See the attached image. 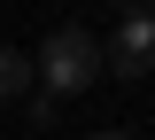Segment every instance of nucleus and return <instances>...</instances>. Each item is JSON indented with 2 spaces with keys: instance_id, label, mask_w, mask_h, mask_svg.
<instances>
[{
  "instance_id": "f257e3e1",
  "label": "nucleus",
  "mask_w": 155,
  "mask_h": 140,
  "mask_svg": "<svg viewBox=\"0 0 155 140\" xmlns=\"http://www.w3.org/2000/svg\"><path fill=\"white\" fill-rule=\"evenodd\" d=\"M101 70H109V47L85 31V23H54L47 39H39V78H47V94H93Z\"/></svg>"
},
{
  "instance_id": "f03ea898",
  "label": "nucleus",
  "mask_w": 155,
  "mask_h": 140,
  "mask_svg": "<svg viewBox=\"0 0 155 140\" xmlns=\"http://www.w3.org/2000/svg\"><path fill=\"white\" fill-rule=\"evenodd\" d=\"M155 70V0H132L109 23V78H147Z\"/></svg>"
},
{
  "instance_id": "7ed1b4c3",
  "label": "nucleus",
  "mask_w": 155,
  "mask_h": 140,
  "mask_svg": "<svg viewBox=\"0 0 155 140\" xmlns=\"http://www.w3.org/2000/svg\"><path fill=\"white\" fill-rule=\"evenodd\" d=\"M39 86H47V78H39V55L8 47V55H0V94H8V101H31Z\"/></svg>"
},
{
  "instance_id": "20e7f679",
  "label": "nucleus",
  "mask_w": 155,
  "mask_h": 140,
  "mask_svg": "<svg viewBox=\"0 0 155 140\" xmlns=\"http://www.w3.org/2000/svg\"><path fill=\"white\" fill-rule=\"evenodd\" d=\"M23 117H31V125H39V132H47V125H54V117H62V94H47V86H39V94H31V101H23Z\"/></svg>"
},
{
  "instance_id": "39448f33",
  "label": "nucleus",
  "mask_w": 155,
  "mask_h": 140,
  "mask_svg": "<svg viewBox=\"0 0 155 140\" xmlns=\"http://www.w3.org/2000/svg\"><path fill=\"white\" fill-rule=\"evenodd\" d=\"M85 140H132V132H85Z\"/></svg>"
}]
</instances>
